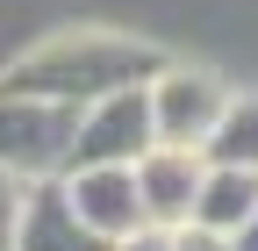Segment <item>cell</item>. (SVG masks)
I'll use <instances>...</instances> for the list:
<instances>
[{
	"label": "cell",
	"instance_id": "1",
	"mask_svg": "<svg viewBox=\"0 0 258 251\" xmlns=\"http://www.w3.org/2000/svg\"><path fill=\"white\" fill-rule=\"evenodd\" d=\"M172 57L158 50L151 36H129V29H101V22H79V29H57V36L29 43L0 86L8 93H43V101H64V108H86L115 86H144L158 79Z\"/></svg>",
	"mask_w": 258,
	"mask_h": 251
},
{
	"label": "cell",
	"instance_id": "2",
	"mask_svg": "<svg viewBox=\"0 0 258 251\" xmlns=\"http://www.w3.org/2000/svg\"><path fill=\"white\" fill-rule=\"evenodd\" d=\"M72 137H79V108L0 86V172L8 179H22V186L29 179H57L72 165Z\"/></svg>",
	"mask_w": 258,
	"mask_h": 251
},
{
	"label": "cell",
	"instance_id": "3",
	"mask_svg": "<svg viewBox=\"0 0 258 251\" xmlns=\"http://www.w3.org/2000/svg\"><path fill=\"white\" fill-rule=\"evenodd\" d=\"M158 144V115H151V79L144 86H115L101 101L79 108V137H72V165H137Z\"/></svg>",
	"mask_w": 258,
	"mask_h": 251
},
{
	"label": "cell",
	"instance_id": "4",
	"mask_svg": "<svg viewBox=\"0 0 258 251\" xmlns=\"http://www.w3.org/2000/svg\"><path fill=\"white\" fill-rule=\"evenodd\" d=\"M222 108H230V86H222V72L208 65H172L151 79V115H158V144H208Z\"/></svg>",
	"mask_w": 258,
	"mask_h": 251
},
{
	"label": "cell",
	"instance_id": "5",
	"mask_svg": "<svg viewBox=\"0 0 258 251\" xmlns=\"http://www.w3.org/2000/svg\"><path fill=\"white\" fill-rule=\"evenodd\" d=\"M15 251H115V237H101V230L72 208L64 172H57V179H29V186H22V208H15Z\"/></svg>",
	"mask_w": 258,
	"mask_h": 251
},
{
	"label": "cell",
	"instance_id": "6",
	"mask_svg": "<svg viewBox=\"0 0 258 251\" xmlns=\"http://www.w3.org/2000/svg\"><path fill=\"white\" fill-rule=\"evenodd\" d=\"M201 179H208V151L201 144H151L137 158V186H144V208L151 223H194V208H201Z\"/></svg>",
	"mask_w": 258,
	"mask_h": 251
},
{
	"label": "cell",
	"instance_id": "7",
	"mask_svg": "<svg viewBox=\"0 0 258 251\" xmlns=\"http://www.w3.org/2000/svg\"><path fill=\"white\" fill-rule=\"evenodd\" d=\"M64 194H72V208L101 237H115V244L151 223L144 186H137V165H64Z\"/></svg>",
	"mask_w": 258,
	"mask_h": 251
},
{
	"label": "cell",
	"instance_id": "8",
	"mask_svg": "<svg viewBox=\"0 0 258 251\" xmlns=\"http://www.w3.org/2000/svg\"><path fill=\"white\" fill-rule=\"evenodd\" d=\"M258 215V165H230V158H208V179H201V208H194V223L208 230H244Z\"/></svg>",
	"mask_w": 258,
	"mask_h": 251
},
{
	"label": "cell",
	"instance_id": "9",
	"mask_svg": "<svg viewBox=\"0 0 258 251\" xmlns=\"http://www.w3.org/2000/svg\"><path fill=\"white\" fill-rule=\"evenodd\" d=\"M208 158H230V165H258V93H230L215 137L201 144Z\"/></svg>",
	"mask_w": 258,
	"mask_h": 251
},
{
	"label": "cell",
	"instance_id": "10",
	"mask_svg": "<svg viewBox=\"0 0 258 251\" xmlns=\"http://www.w3.org/2000/svg\"><path fill=\"white\" fill-rule=\"evenodd\" d=\"M172 251H237L230 230H208V223H179L172 230Z\"/></svg>",
	"mask_w": 258,
	"mask_h": 251
},
{
	"label": "cell",
	"instance_id": "11",
	"mask_svg": "<svg viewBox=\"0 0 258 251\" xmlns=\"http://www.w3.org/2000/svg\"><path fill=\"white\" fill-rule=\"evenodd\" d=\"M15 208H22V179L0 172V251H15Z\"/></svg>",
	"mask_w": 258,
	"mask_h": 251
},
{
	"label": "cell",
	"instance_id": "12",
	"mask_svg": "<svg viewBox=\"0 0 258 251\" xmlns=\"http://www.w3.org/2000/svg\"><path fill=\"white\" fill-rule=\"evenodd\" d=\"M115 251H172V230H165V223H144V230H129Z\"/></svg>",
	"mask_w": 258,
	"mask_h": 251
},
{
	"label": "cell",
	"instance_id": "13",
	"mask_svg": "<svg viewBox=\"0 0 258 251\" xmlns=\"http://www.w3.org/2000/svg\"><path fill=\"white\" fill-rule=\"evenodd\" d=\"M237 251H258V215H251L244 230H237Z\"/></svg>",
	"mask_w": 258,
	"mask_h": 251
}]
</instances>
